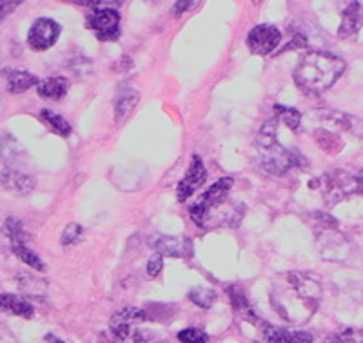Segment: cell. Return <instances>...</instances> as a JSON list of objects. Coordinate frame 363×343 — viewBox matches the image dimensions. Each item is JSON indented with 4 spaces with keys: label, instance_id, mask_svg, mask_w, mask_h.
I'll return each mask as SVG.
<instances>
[{
    "label": "cell",
    "instance_id": "obj_14",
    "mask_svg": "<svg viewBox=\"0 0 363 343\" xmlns=\"http://www.w3.org/2000/svg\"><path fill=\"white\" fill-rule=\"evenodd\" d=\"M0 184H2V187L8 193L17 196H26L35 189L33 176H29L28 173H24L21 169H15V167H6L0 173Z\"/></svg>",
    "mask_w": 363,
    "mask_h": 343
},
{
    "label": "cell",
    "instance_id": "obj_10",
    "mask_svg": "<svg viewBox=\"0 0 363 343\" xmlns=\"http://www.w3.org/2000/svg\"><path fill=\"white\" fill-rule=\"evenodd\" d=\"M60 37V26L51 18H37L28 33V44L33 51H45Z\"/></svg>",
    "mask_w": 363,
    "mask_h": 343
},
{
    "label": "cell",
    "instance_id": "obj_28",
    "mask_svg": "<svg viewBox=\"0 0 363 343\" xmlns=\"http://www.w3.org/2000/svg\"><path fill=\"white\" fill-rule=\"evenodd\" d=\"M323 343H363V329H345L330 334Z\"/></svg>",
    "mask_w": 363,
    "mask_h": 343
},
{
    "label": "cell",
    "instance_id": "obj_12",
    "mask_svg": "<svg viewBox=\"0 0 363 343\" xmlns=\"http://www.w3.org/2000/svg\"><path fill=\"white\" fill-rule=\"evenodd\" d=\"M151 247L162 254L171 258H191L193 257V244L187 238L180 236H164L158 235L151 238Z\"/></svg>",
    "mask_w": 363,
    "mask_h": 343
},
{
    "label": "cell",
    "instance_id": "obj_30",
    "mask_svg": "<svg viewBox=\"0 0 363 343\" xmlns=\"http://www.w3.org/2000/svg\"><path fill=\"white\" fill-rule=\"evenodd\" d=\"M67 2H73V4L84 6V8H91V9H102V8L115 9L116 6L124 4L125 0H67Z\"/></svg>",
    "mask_w": 363,
    "mask_h": 343
},
{
    "label": "cell",
    "instance_id": "obj_21",
    "mask_svg": "<svg viewBox=\"0 0 363 343\" xmlns=\"http://www.w3.org/2000/svg\"><path fill=\"white\" fill-rule=\"evenodd\" d=\"M38 95L48 100H60L69 91V82L64 77H50L38 82Z\"/></svg>",
    "mask_w": 363,
    "mask_h": 343
},
{
    "label": "cell",
    "instance_id": "obj_25",
    "mask_svg": "<svg viewBox=\"0 0 363 343\" xmlns=\"http://www.w3.org/2000/svg\"><path fill=\"white\" fill-rule=\"evenodd\" d=\"M40 120L44 122L48 128L51 129L53 133H57L58 137H69L71 135V125L69 122L60 116L58 113L50 111V109H42L40 111Z\"/></svg>",
    "mask_w": 363,
    "mask_h": 343
},
{
    "label": "cell",
    "instance_id": "obj_34",
    "mask_svg": "<svg viewBox=\"0 0 363 343\" xmlns=\"http://www.w3.org/2000/svg\"><path fill=\"white\" fill-rule=\"evenodd\" d=\"M162 269H164V257L162 254H153V257L149 258L147 262V274L149 276H158V274L162 273Z\"/></svg>",
    "mask_w": 363,
    "mask_h": 343
},
{
    "label": "cell",
    "instance_id": "obj_6",
    "mask_svg": "<svg viewBox=\"0 0 363 343\" xmlns=\"http://www.w3.org/2000/svg\"><path fill=\"white\" fill-rule=\"evenodd\" d=\"M309 187L320 191L325 206L333 207L347 196H351L352 193H358V180H356V174L335 169L316 178V180H311Z\"/></svg>",
    "mask_w": 363,
    "mask_h": 343
},
{
    "label": "cell",
    "instance_id": "obj_1",
    "mask_svg": "<svg viewBox=\"0 0 363 343\" xmlns=\"http://www.w3.org/2000/svg\"><path fill=\"white\" fill-rule=\"evenodd\" d=\"M322 300V286L307 273H287L271 293L274 310L291 323H306Z\"/></svg>",
    "mask_w": 363,
    "mask_h": 343
},
{
    "label": "cell",
    "instance_id": "obj_5",
    "mask_svg": "<svg viewBox=\"0 0 363 343\" xmlns=\"http://www.w3.org/2000/svg\"><path fill=\"white\" fill-rule=\"evenodd\" d=\"M314 227H316L318 247L323 260L340 262L347 257L345 236L338 231V222L327 213H314Z\"/></svg>",
    "mask_w": 363,
    "mask_h": 343
},
{
    "label": "cell",
    "instance_id": "obj_32",
    "mask_svg": "<svg viewBox=\"0 0 363 343\" xmlns=\"http://www.w3.org/2000/svg\"><path fill=\"white\" fill-rule=\"evenodd\" d=\"M202 2V0H177L173 6V15L174 18H180L182 15H186V13L193 11L194 8H199V4Z\"/></svg>",
    "mask_w": 363,
    "mask_h": 343
},
{
    "label": "cell",
    "instance_id": "obj_20",
    "mask_svg": "<svg viewBox=\"0 0 363 343\" xmlns=\"http://www.w3.org/2000/svg\"><path fill=\"white\" fill-rule=\"evenodd\" d=\"M0 309L9 313L13 316H21V318H33L35 307L26 298L18 294H2L0 296Z\"/></svg>",
    "mask_w": 363,
    "mask_h": 343
},
{
    "label": "cell",
    "instance_id": "obj_35",
    "mask_svg": "<svg viewBox=\"0 0 363 343\" xmlns=\"http://www.w3.org/2000/svg\"><path fill=\"white\" fill-rule=\"evenodd\" d=\"M307 44H309V42H307L306 35H294L293 40H291L289 44H287V46H285L284 50H281V53H284V51H291V50H300V47H307Z\"/></svg>",
    "mask_w": 363,
    "mask_h": 343
},
{
    "label": "cell",
    "instance_id": "obj_7",
    "mask_svg": "<svg viewBox=\"0 0 363 343\" xmlns=\"http://www.w3.org/2000/svg\"><path fill=\"white\" fill-rule=\"evenodd\" d=\"M86 26L100 42H115L120 38V13L113 8L93 9L86 17Z\"/></svg>",
    "mask_w": 363,
    "mask_h": 343
},
{
    "label": "cell",
    "instance_id": "obj_3",
    "mask_svg": "<svg viewBox=\"0 0 363 343\" xmlns=\"http://www.w3.org/2000/svg\"><path fill=\"white\" fill-rule=\"evenodd\" d=\"M278 120L271 118L262 125L258 137H256V149L260 153L264 169L271 174H285L294 167H303L307 164L306 158L301 157L298 151L285 149L278 142Z\"/></svg>",
    "mask_w": 363,
    "mask_h": 343
},
{
    "label": "cell",
    "instance_id": "obj_37",
    "mask_svg": "<svg viewBox=\"0 0 363 343\" xmlns=\"http://www.w3.org/2000/svg\"><path fill=\"white\" fill-rule=\"evenodd\" d=\"M356 180H358V193L363 195V169L359 173H356Z\"/></svg>",
    "mask_w": 363,
    "mask_h": 343
},
{
    "label": "cell",
    "instance_id": "obj_19",
    "mask_svg": "<svg viewBox=\"0 0 363 343\" xmlns=\"http://www.w3.org/2000/svg\"><path fill=\"white\" fill-rule=\"evenodd\" d=\"M233 184H235V180H233L231 176L220 178L218 182L213 184V186L207 189L206 195H203L202 198L199 200V202L194 203L193 207H196V209H209V207H213V206H216V203L223 202V200H227L229 193H231Z\"/></svg>",
    "mask_w": 363,
    "mask_h": 343
},
{
    "label": "cell",
    "instance_id": "obj_38",
    "mask_svg": "<svg viewBox=\"0 0 363 343\" xmlns=\"http://www.w3.org/2000/svg\"><path fill=\"white\" fill-rule=\"evenodd\" d=\"M45 342L48 343H66V342H62V339H58L57 336H53V334L45 336Z\"/></svg>",
    "mask_w": 363,
    "mask_h": 343
},
{
    "label": "cell",
    "instance_id": "obj_39",
    "mask_svg": "<svg viewBox=\"0 0 363 343\" xmlns=\"http://www.w3.org/2000/svg\"><path fill=\"white\" fill-rule=\"evenodd\" d=\"M262 0H252V4H260Z\"/></svg>",
    "mask_w": 363,
    "mask_h": 343
},
{
    "label": "cell",
    "instance_id": "obj_15",
    "mask_svg": "<svg viewBox=\"0 0 363 343\" xmlns=\"http://www.w3.org/2000/svg\"><path fill=\"white\" fill-rule=\"evenodd\" d=\"M320 122H322L323 129L336 133V135H340V133H352V135H356L358 129H362L358 118L340 111H320Z\"/></svg>",
    "mask_w": 363,
    "mask_h": 343
},
{
    "label": "cell",
    "instance_id": "obj_8",
    "mask_svg": "<svg viewBox=\"0 0 363 343\" xmlns=\"http://www.w3.org/2000/svg\"><path fill=\"white\" fill-rule=\"evenodd\" d=\"M6 231H8V236H9L11 251L15 252V254H17L26 265H29L31 269L38 271V273H44L45 265L42 264L40 257H38L33 249H29L28 244H26V231L21 220L17 218L6 220Z\"/></svg>",
    "mask_w": 363,
    "mask_h": 343
},
{
    "label": "cell",
    "instance_id": "obj_33",
    "mask_svg": "<svg viewBox=\"0 0 363 343\" xmlns=\"http://www.w3.org/2000/svg\"><path fill=\"white\" fill-rule=\"evenodd\" d=\"M24 0H0V22L8 18L11 13H15V9L22 4Z\"/></svg>",
    "mask_w": 363,
    "mask_h": 343
},
{
    "label": "cell",
    "instance_id": "obj_36",
    "mask_svg": "<svg viewBox=\"0 0 363 343\" xmlns=\"http://www.w3.org/2000/svg\"><path fill=\"white\" fill-rule=\"evenodd\" d=\"M0 343H18L17 338L13 336V332L9 331L4 323H0Z\"/></svg>",
    "mask_w": 363,
    "mask_h": 343
},
{
    "label": "cell",
    "instance_id": "obj_23",
    "mask_svg": "<svg viewBox=\"0 0 363 343\" xmlns=\"http://www.w3.org/2000/svg\"><path fill=\"white\" fill-rule=\"evenodd\" d=\"M22 154H24V151H22L21 144H18L11 135L4 133V135L0 137V158H2L9 167H13L21 164Z\"/></svg>",
    "mask_w": 363,
    "mask_h": 343
},
{
    "label": "cell",
    "instance_id": "obj_17",
    "mask_svg": "<svg viewBox=\"0 0 363 343\" xmlns=\"http://www.w3.org/2000/svg\"><path fill=\"white\" fill-rule=\"evenodd\" d=\"M229 298H231L233 309H235L236 316H238L240 320L249 322L251 325H256V327H264L265 325V322H262V320L258 318V315H256L255 309L251 307L249 300L245 298L244 291L240 289V287H236V286L229 287Z\"/></svg>",
    "mask_w": 363,
    "mask_h": 343
},
{
    "label": "cell",
    "instance_id": "obj_26",
    "mask_svg": "<svg viewBox=\"0 0 363 343\" xmlns=\"http://www.w3.org/2000/svg\"><path fill=\"white\" fill-rule=\"evenodd\" d=\"M274 113H277V120L284 122L291 131H298L301 124V113L298 109L287 108V106H274Z\"/></svg>",
    "mask_w": 363,
    "mask_h": 343
},
{
    "label": "cell",
    "instance_id": "obj_24",
    "mask_svg": "<svg viewBox=\"0 0 363 343\" xmlns=\"http://www.w3.org/2000/svg\"><path fill=\"white\" fill-rule=\"evenodd\" d=\"M314 138H316L318 145L329 154L340 153L343 149V145H345L342 138H340V135H336V133L333 131H327V129L323 128H318L316 131H314Z\"/></svg>",
    "mask_w": 363,
    "mask_h": 343
},
{
    "label": "cell",
    "instance_id": "obj_13",
    "mask_svg": "<svg viewBox=\"0 0 363 343\" xmlns=\"http://www.w3.org/2000/svg\"><path fill=\"white\" fill-rule=\"evenodd\" d=\"M206 176L207 173H206V166H203L202 158L194 154L186 176L182 178L180 184H178V191H177L178 202H186L189 196H193L194 193H196V189L206 182Z\"/></svg>",
    "mask_w": 363,
    "mask_h": 343
},
{
    "label": "cell",
    "instance_id": "obj_31",
    "mask_svg": "<svg viewBox=\"0 0 363 343\" xmlns=\"http://www.w3.org/2000/svg\"><path fill=\"white\" fill-rule=\"evenodd\" d=\"M84 229L82 225H79V223H69L66 229H64L62 232V238H60V242H62V245L66 247V245H73L77 244V242L80 240V236H82Z\"/></svg>",
    "mask_w": 363,
    "mask_h": 343
},
{
    "label": "cell",
    "instance_id": "obj_2",
    "mask_svg": "<svg viewBox=\"0 0 363 343\" xmlns=\"http://www.w3.org/2000/svg\"><path fill=\"white\" fill-rule=\"evenodd\" d=\"M345 71L342 58L325 51H311L303 55L294 69V82L307 95L327 91Z\"/></svg>",
    "mask_w": 363,
    "mask_h": 343
},
{
    "label": "cell",
    "instance_id": "obj_18",
    "mask_svg": "<svg viewBox=\"0 0 363 343\" xmlns=\"http://www.w3.org/2000/svg\"><path fill=\"white\" fill-rule=\"evenodd\" d=\"M140 100V93L133 89V87H120L118 93L115 96V118L116 124H122L131 116L135 111L136 103Z\"/></svg>",
    "mask_w": 363,
    "mask_h": 343
},
{
    "label": "cell",
    "instance_id": "obj_22",
    "mask_svg": "<svg viewBox=\"0 0 363 343\" xmlns=\"http://www.w3.org/2000/svg\"><path fill=\"white\" fill-rule=\"evenodd\" d=\"M33 86H38V79L33 73L24 69H11L8 71V91L13 95H18V93H26L28 89H31Z\"/></svg>",
    "mask_w": 363,
    "mask_h": 343
},
{
    "label": "cell",
    "instance_id": "obj_16",
    "mask_svg": "<svg viewBox=\"0 0 363 343\" xmlns=\"http://www.w3.org/2000/svg\"><path fill=\"white\" fill-rule=\"evenodd\" d=\"M265 343H313V334L306 331H289L284 327H274L265 323L262 327Z\"/></svg>",
    "mask_w": 363,
    "mask_h": 343
},
{
    "label": "cell",
    "instance_id": "obj_11",
    "mask_svg": "<svg viewBox=\"0 0 363 343\" xmlns=\"http://www.w3.org/2000/svg\"><path fill=\"white\" fill-rule=\"evenodd\" d=\"M342 22L338 37L347 40L359 33L363 28V0H342Z\"/></svg>",
    "mask_w": 363,
    "mask_h": 343
},
{
    "label": "cell",
    "instance_id": "obj_4",
    "mask_svg": "<svg viewBox=\"0 0 363 343\" xmlns=\"http://www.w3.org/2000/svg\"><path fill=\"white\" fill-rule=\"evenodd\" d=\"M147 315L135 307L118 310L109 320V329L100 338L102 343H169L145 327Z\"/></svg>",
    "mask_w": 363,
    "mask_h": 343
},
{
    "label": "cell",
    "instance_id": "obj_9",
    "mask_svg": "<svg viewBox=\"0 0 363 343\" xmlns=\"http://www.w3.org/2000/svg\"><path fill=\"white\" fill-rule=\"evenodd\" d=\"M280 40H281V33L274 28V26L260 24V26H255V28L249 31L247 47L252 55L265 57V55L272 53V51L277 50Z\"/></svg>",
    "mask_w": 363,
    "mask_h": 343
},
{
    "label": "cell",
    "instance_id": "obj_27",
    "mask_svg": "<svg viewBox=\"0 0 363 343\" xmlns=\"http://www.w3.org/2000/svg\"><path fill=\"white\" fill-rule=\"evenodd\" d=\"M189 300L194 305L209 309L216 302V293L211 287H196V289L189 291Z\"/></svg>",
    "mask_w": 363,
    "mask_h": 343
},
{
    "label": "cell",
    "instance_id": "obj_29",
    "mask_svg": "<svg viewBox=\"0 0 363 343\" xmlns=\"http://www.w3.org/2000/svg\"><path fill=\"white\" fill-rule=\"evenodd\" d=\"M178 339H180L182 343H207L209 342V336H207L202 329L189 327V329H184V331L178 332Z\"/></svg>",
    "mask_w": 363,
    "mask_h": 343
}]
</instances>
